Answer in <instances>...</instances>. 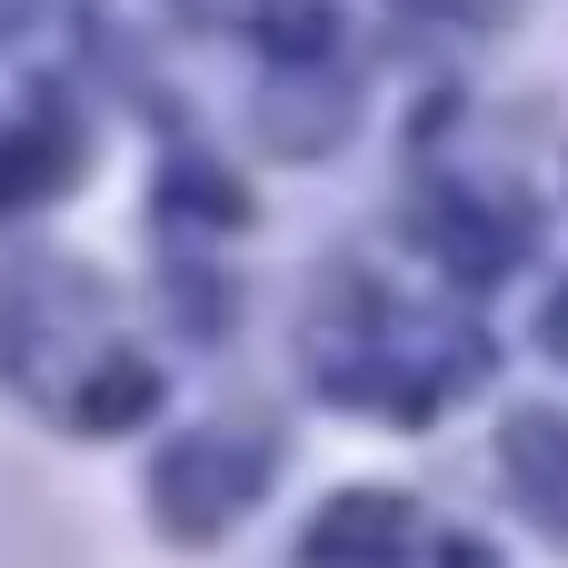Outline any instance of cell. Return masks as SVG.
<instances>
[{
    "mask_svg": "<svg viewBox=\"0 0 568 568\" xmlns=\"http://www.w3.org/2000/svg\"><path fill=\"white\" fill-rule=\"evenodd\" d=\"M260 10V30L290 50V60H310V50H329V0H250Z\"/></svg>",
    "mask_w": 568,
    "mask_h": 568,
    "instance_id": "6da1fadb",
    "label": "cell"
}]
</instances>
